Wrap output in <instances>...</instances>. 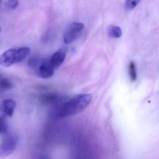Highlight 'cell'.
Returning <instances> with one entry per match:
<instances>
[{"label":"cell","mask_w":159,"mask_h":159,"mask_svg":"<svg viewBox=\"0 0 159 159\" xmlns=\"http://www.w3.org/2000/svg\"><path fill=\"white\" fill-rule=\"evenodd\" d=\"M0 88L4 90H9L12 88V84L9 79L0 76Z\"/></svg>","instance_id":"10"},{"label":"cell","mask_w":159,"mask_h":159,"mask_svg":"<svg viewBox=\"0 0 159 159\" xmlns=\"http://www.w3.org/2000/svg\"><path fill=\"white\" fill-rule=\"evenodd\" d=\"M140 0H126L125 3V8L128 11L134 10L140 2Z\"/></svg>","instance_id":"14"},{"label":"cell","mask_w":159,"mask_h":159,"mask_svg":"<svg viewBox=\"0 0 159 159\" xmlns=\"http://www.w3.org/2000/svg\"><path fill=\"white\" fill-rule=\"evenodd\" d=\"M0 32H1V28H0Z\"/></svg>","instance_id":"16"},{"label":"cell","mask_w":159,"mask_h":159,"mask_svg":"<svg viewBox=\"0 0 159 159\" xmlns=\"http://www.w3.org/2000/svg\"><path fill=\"white\" fill-rule=\"evenodd\" d=\"M40 100L43 104L45 105H56L59 102V98L56 94L49 93L42 95Z\"/></svg>","instance_id":"8"},{"label":"cell","mask_w":159,"mask_h":159,"mask_svg":"<svg viewBox=\"0 0 159 159\" xmlns=\"http://www.w3.org/2000/svg\"><path fill=\"white\" fill-rule=\"evenodd\" d=\"M54 69L52 67L50 60H45L40 64L38 74L42 79H46L51 78L53 76Z\"/></svg>","instance_id":"4"},{"label":"cell","mask_w":159,"mask_h":159,"mask_svg":"<svg viewBox=\"0 0 159 159\" xmlns=\"http://www.w3.org/2000/svg\"><path fill=\"white\" fill-rule=\"evenodd\" d=\"M84 28V25L81 23L74 22L70 24L65 31L64 41L66 44H69L74 42Z\"/></svg>","instance_id":"3"},{"label":"cell","mask_w":159,"mask_h":159,"mask_svg":"<svg viewBox=\"0 0 159 159\" xmlns=\"http://www.w3.org/2000/svg\"><path fill=\"white\" fill-rule=\"evenodd\" d=\"M0 2H1V0H0Z\"/></svg>","instance_id":"17"},{"label":"cell","mask_w":159,"mask_h":159,"mask_svg":"<svg viewBox=\"0 0 159 159\" xmlns=\"http://www.w3.org/2000/svg\"><path fill=\"white\" fill-rule=\"evenodd\" d=\"M8 132V124L4 116H0V136L5 135Z\"/></svg>","instance_id":"12"},{"label":"cell","mask_w":159,"mask_h":159,"mask_svg":"<svg viewBox=\"0 0 159 159\" xmlns=\"http://www.w3.org/2000/svg\"><path fill=\"white\" fill-rule=\"evenodd\" d=\"M2 110L6 116H12L16 107L15 102L12 99H6L3 100L2 105Z\"/></svg>","instance_id":"7"},{"label":"cell","mask_w":159,"mask_h":159,"mask_svg":"<svg viewBox=\"0 0 159 159\" xmlns=\"http://www.w3.org/2000/svg\"><path fill=\"white\" fill-rule=\"evenodd\" d=\"M30 52V48L24 47L16 49L15 52V63H19L25 59Z\"/></svg>","instance_id":"9"},{"label":"cell","mask_w":159,"mask_h":159,"mask_svg":"<svg viewBox=\"0 0 159 159\" xmlns=\"http://www.w3.org/2000/svg\"><path fill=\"white\" fill-rule=\"evenodd\" d=\"M92 99L90 94H81L57 107L55 116L59 118L70 117L82 112L87 107Z\"/></svg>","instance_id":"1"},{"label":"cell","mask_w":159,"mask_h":159,"mask_svg":"<svg viewBox=\"0 0 159 159\" xmlns=\"http://www.w3.org/2000/svg\"><path fill=\"white\" fill-rule=\"evenodd\" d=\"M108 35L112 38H120L122 35L121 30L119 27L111 26L109 28Z\"/></svg>","instance_id":"11"},{"label":"cell","mask_w":159,"mask_h":159,"mask_svg":"<svg viewBox=\"0 0 159 159\" xmlns=\"http://www.w3.org/2000/svg\"><path fill=\"white\" fill-rule=\"evenodd\" d=\"M129 73L130 79L132 81H135L137 78V73L135 65L134 62H131L130 63L129 66Z\"/></svg>","instance_id":"13"},{"label":"cell","mask_w":159,"mask_h":159,"mask_svg":"<svg viewBox=\"0 0 159 159\" xmlns=\"http://www.w3.org/2000/svg\"><path fill=\"white\" fill-rule=\"evenodd\" d=\"M18 137L14 134L6 133L0 143V157H5L11 154L16 149Z\"/></svg>","instance_id":"2"},{"label":"cell","mask_w":159,"mask_h":159,"mask_svg":"<svg viewBox=\"0 0 159 159\" xmlns=\"http://www.w3.org/2000/svg\"><path fill=\"white\" fill-rule=\"evenodd\" d=\"M66 58V54L62 51L56 52L50 60V63L55 69L58 68L63 64Z\"/></svg>","instance_id":"6"},{"label":"cell","mask_w":159,"mask_h":159,"mask_svg":"<svg viewBox=\"0 0 159 159\" xmlns=\"http://www.w3.org/2000/svg\"><path fill=\"white\" fill-rule=\"evenodd\" d=\"M16 49H11L4 52L0 57V65L5 67H8L16 64Z\"/></svg>","instance_id":"5"},{"label":"cell","mask_w":159,"mask_h":159,"mask_svg":"<svg viewBox=\"0 0 159 159\" xmlns=\"http://www.w3.org/2000/svg\"><path fill=\"white\" fill-rule=\"evenodd\" d=\"M18 4V0H9L6 2V6L9 9H15L17 8Z\"/></svg>","instance_id":"15"}]
</instances>
